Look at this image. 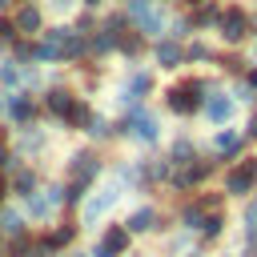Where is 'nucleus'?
Listing matches in <instances>:
<instances>
[{"label": "nucleus", "mask_w": 257, "mask_h": 257, "mask_svg": "<svg viewBox=\"0 0 257 257\" xmlns=\"http://www.w3.org/2000/svg\"><path fill=\"white\" fill-rule=\"evenodd\" d=\"M80 36L76 32H68V28H48V36H44V44L36 48V56L40 60H72V56H80Z\"/></svg>", "instance_id": "f257e3e1"}, {"label": "nucleus", "mask_w": 257, "mask_h": 257, "mask_svg": "<svg viewBox=\"0 0 257 257\" xmlns=\"http://www.w3.org/2000/svg\"><path fill=\"white\" fill-rule=\"evenodd\" d=\"M253 189H257V157H245L237 169H229V177H225V193L245 197V193H253Z\"/></svg>", "instance_id": "f03ea898"}, {"label": "nucleus", "mask_w": 257, "mask_h": 257, "mask_svg": "<svg viewBox=\"0 0 257 257\" xmlns=\"http://www.w3.org/2000/svg\"><path fill=\"white\" fill-rule=\"evenodd\" d=\"M124 249H128V225H108L92 257H120Z\"/></svg>", "instance_id": "7ed1b4c3"}, {"label": "nucleus", "mask_w": 257, "mask_h": 257, "mask_svg": "<svg viewBox=\"0 0 257 257\" xmlns=\"http://www.w3.org/2000/svg\"><path fill=\"white\" fill-rule=\"evenodd\" d=\"M68 173H72V181H76V185H84V189H88V185L96 181V173H100V161H96L92 153H76V157H72V165H68Z\"/></svg>", "instance_id": "20e7f679"}, {"label": "nucleus", "mask_w": 257, "mask_h": 257, "mask_svg": "<svg viewBox=\"0 0 257 257\" xmlns=\"http://www.w3.org/2000/svg\"><path fill=\"white\" fill-rule=\"evenodd\" d=\"M116 197H120V189H116V185H104V189H100V193L84 205V221H100V217L116 205Z\"/></svg>", "instance_id": "39448f33"}, {"label": "nucleus", "mask_w": 257, "mask_h": 257, "mask_svg": "<svg viewBox=\"0 0 257 257\" xmlns=\"http://www.w3.org/2000/svg\"><path fill=\"white\" fill-rule=\"evenodd\" d=\"M60 201H64V189H56V185H52V189H44V193H32V197H28V213H32V217H48Z\"/></svg>", "instance_id": "423d86ee"}, {"label": "nucleus", "mask_w": 257, "mask_h": 257, "mask_svg": "<svg viewBox=\"0 0 257 257\" xmlns=\"http://www.w3.org/2000/svg\"><path fill=\"white\" fill-rule=\"evenodd\" d=\"M197 92H201V84H189V88H173V92H169V108H173V112H197V108H201Z\"/></svg>", "instance_id": "0eeeda50"}, {"label": "nucleus", "mask_w": 257, "mask_h": 257, "mask_svg": "<svg viewBox=\"0 0 257 257\" xmlns=\"http://www.w3.org/2000/svg\"><path fill=\"white\" fill-rule=\"evenodd\" d=\"M209 169H213V161H189V169H185V173H177V177H173V185H177V189L201 185V181L209 177Z\"/></svg>", "instance_id": "6e6552de"}, {"label": "nucleus", "mask_w": 257, "mask_h": 257, "mask_svg": "<svg viewBox=\"0 0 257 257\" xmlns=\"http://www.w3.org/2000/svg\"><path fill=\"white\" fill-rule=\"evenodd\" d=\"M221 36H225L229 44H237V40L245 36V16H241V8H229V12L221 16Z\"/></svg>", "instance_id": "1a4fd4ad"}, {"label": "nucleus", "mask_w": 257, "mask_h": 257, "mask_svg": "<svg viewBox=\"0 0 257 257\" xmlns=\"http://www.w3.org/2000/svg\"><path fill=\"white\" fill-rule=\"evenodd\" d=\"M205 116H209L213 124H225V120L233 116V96H209V100H205Z\"/></svg>", "instance_id": "9d476101"}, {"label": "nucleus", "mask_w": 257, "mask_h": 257, "mask_svg": "<svg viewBox=\"0 0 257 257\" xmlns=\"http://www.w3.org/2000/svg\"><path fill=\"white\" fill-rule=\"evenodd\" d=\"M133 20L141 24V32H157V28H161V16H157L153 4H145V0H133Z\"/></svg>", "instance_id": "9b49d317"}, {"label": "nucleus", "mask_w": 257, "mask_h": 257, "mask_svg": "<svg viewBox=\"0 0 257 257\" xmlns=\"http://www.w3.org/2000/svg\"><path fill=\"white\" fill-rule=\"evenodd\" d=\"M44 104H48V112H56V116H64V120H68V116H72V108H76V100H72L64 88H52V92L44 96Z\"/></svg>", "instance_id": "f8f14e48"}, {"label": "nucleus", "mask_w": 257, "mask_h": 257, "mask_svg": "<svg viewBox=\"0 0 257 257\" xmlns=\"http://www.w3.org/2000/svg\"><path fill=\"white\" fill-rule=\"evenodd\" d=\"M128 128H133V137H137V141H157V120H153L149 112H133Z\"/></svg>", "instance_id": "ddd939ff"}, {"label": "nucleus", "mask_w": 257, "mask_h": 257, "mask_svg": "<svg viewBox=\"0 0 257 257\" xmlns=\"http://www.w3.org/2000/svg\"><path fill=\"white\" fill-rule=\"evenodd\" d=\"M153 229H157V213H153L149 205L128 217V233H153Z\"/></svg>", "instance_id": "4468645a"}, {"label": "nucleus", "mask_w": 257, "mask_h": 257, "mask_svg": "<svg viewBox=\"0 0 257 257\" xmlns=\"http://www.w3.org/2000/svg\"><path fill=\"white\" fill-rule=\"evenodd\" d=\"M0 233H8V237H20L24 233V217L8 205V209H0Z\"/></svg>", "instance_id": "2eb2a0df"}, {"label": "nucleus", "mask_w": 257, "mask_h": 257, "mask_svg": "<svg viewBox=\"0 0 257 257\" xmlns=\"http://www.w3.org/2000/svg\"><path fill=\"white\" fill-rule=\"evenodd\" d=\"M237 149H241V133L237 128H225V133L213 137V153H237Z\"/></svg>", "instance_id": "dca6fc26"}, {"label": "nucleus", "mask_w": 257, "mask_h": 257, "mask_svg": "<svg viewBox=\"0 0 257 257\" xmlns=\"http://www.w3.org/2000/svg\"><path fill=\"white\" fill-rule=\"evenodd\" d=\"M16 28H20V32H36V28H40V12H36L32 4H24V8L16 12Z\"/></svg>", "instance_id": "f3484780"}, {"label": "nucleus", "mask_w": 257, "mask_h": 257, "mask_svg": "<svg viewBox=\"0 0 257 257\" xmlns=\"http://www.w3.org/2000/svg\"><path fill=\"white\" fill-rule=\"evenodd\" d=\"M32 189H36V177H32L28 169H20V173L12 177V193H16V197H32Z\"/></svg>", "instance_id": "a211bd4d"}, {"label": "nucleus", "mask_w": 257, "mask_h": 257, "mask_svg": "<svg viewBox=\"0 0 257 257\" xmlns=\"http://www.w3.org/2000/svg\"><path fill=\"white\" fill-rule=\"evenodd\" d=\"M157 60H161L165 68H177V64H181V48H177V44H161V48H157Z\"/></svg>", "instance_id": "6ab92c4d"}, {"label": "nucleus", "mask_w": 257, "mask_h": 257, "mask_svg": "<svg viewBox=\"0 0 257 257\" xmlns=\"http://www.w3.org/2000/svg\"><path fill=\"white\" fill-rule=\"evenodd\" d=\"M72 237H76V225H60V229H56L52 237H44V241H48V249H60V245H68Z\"/></svg>", "instance_id": "aec40b11"}, {"label": "nucleus", "mask_w": 257, "mask_h": 257, "mask_svg": "<svg viewBox=\"0 0 257 257\" xmlns=\"http://www.w3.org/2000/svg\"><path fill=\"white\" fill-rule=\"evenodd\" d=\"M221 229H225V217L213 213V217H205V225H201L197 233H201V237H221Z\"/></svg>", "instance_id": "412c9836"}, {"label": "nucleus", "mask_w": 257, "mask_h": 257, "mask_svg": "<svg viewBox=\"0 0 257 257\" xmlns=\"http://www.w3.org/2000/svg\"><path fill=\"white\" fill-rule=\"evenodd\" d=\"M8 112H12L16 120H28V116H32V104H28L24 96H12V100H8Z\"/></svg>", "instance_id": "4be33fe9"}, {"label": "nucleus", "mask_w": 257, "mask_h": 257, "mask_svg": "<svg viewBox=\"0 0 257 257\" xmlns=\"http://www.w3.org/2000/svg\"><path fill=\"white\" fill-rule=\"evenodd\" d=\"M173 161H177V165H189V161H193V145H189V141H177V145H173Z\"/></svg>", "instance_id": "5701e85b"}, {"label": "nucleus", "mask_w": 257, "mask_h": 257, "mask_svg": "<svg viewBox=\"0 0 257 257\" xmlns=\"http://www.w3.org/2000/svg\"><path fill=\"white\" fill-rule=\"evenodd\" d=\"M245 233H249V241H257V201H253L249 213H245Z\"/></svg>", "instance_id": "b1692460"}, {"label": "nucleus", "mask_w": 257, "mask_h": 257, "mask_svg": "<svg viewBox=\"0 0 257 257\" xmlns=\"http://www.w3.org/2000/svg\"><path fill=\"white\" fill-rule=\"evenodd\" d=\"M141 92H149V76H133L128 80V96H141Z\"/></svg>", "instance_id": "393cba45"}, {"label": "nucleus", "mask_w": 257, "mask_h": 257, "mask_svg": "<svg viewBox=\"0 0 257 257\" xmlns=\"http://www.w3.org/2000/svg\"><path fill=\"white\" fill-rule=\"evenodd\" d=\"M0 80H4V84H16V80H20L16 64H4V68H0Z\"/></svg>", "instance_id": "a878e982"}, {"label": "nucleus", "mask_w": 257, "mask_h": 257, "mask_svg": "<svg viewBox=\"0 0 257 257\" xmlns=\"http://www.w3.org/2000/svg\"><path fill=\"white\" fill-rule=\"evenodd\" d=\"M120 48H124V52H128V56H133V52H137V48H141V36H120Z\"/></svg>", "instance_id": "bb28decb"}, {"label": "nucleus", "mask_w": 257, "mask_h": 257, "mask_svg": "<svg viewBox=\"0 0 257 257\" xmlns=\"http://www.w3.org/2000/svg\"><path fill=\"white\" fill-rule=\"evenodd\" d=\"M213 20H217L213 8H201V12H197V24H213Z\"/></svg>", "instance_id": "cd10ccee"}, {"label": "nucleus", "mask_w": 257, "mask_h": 257, "mask_svg": "<svg viewBox=\"0 0 257 257\" xmlns=\"http://www.w3.org/2000/svg\"><path fill=\"white\" fill-rule=\"evenodd\" d=\"M88 133H92V137H108V128H104V120H100V116L92 120V128H88Z\"/></svg>", "instance_id": "c85d7f7f"}, {"label": "nucleus", "mask_w": 257, "mask_h": 257, "mask_svg": "<svg viewBox=\"0 0 257 257\" xmlns=\"http://www.w3.org/2000/svg\"><path fill=\"white\" fill-rule=\"evenodd\" d=\"M12 165V157H8V149H4V141H0V169H8Z\"/></svg>", "instance_id": "c756f323"}, {"label": "nucleus", "mask_w": 257, "mask_h": 257, "mask_svg": "<svg viewBox=\"0 0 257 257\" xmlns=\"http://www.w3.org/2000/svg\"><path fill=\"white\" fill-rule=\"evenodd\" d=\"M68 4H72V0H52V8H56V12H68Z\"/></svg>", "instance_id": "7c9ffc66"}, {"label": "nucleus", "mask_w": 257, "mask_h": 257, "mask_svg": "<svg viewBox=\"0 0 257 257\" xmlns=\"http://www.w3.org/2000/svg\"><path fill=\"white\" fill-rule=\"evenodd\" d=\"M249 84H257V68H249Z\"/></svg>", "instance_id": "2f4dec72"}, {"label": "nucleus", "mask_w": 257, "mask_h": 257, "mask_svg": "<svg viewBox=\"0 0 257 257\" xmlns=\"http://www.w3.org/2000/svg\"><path fill=\"white\" fill-rule=\"evenodd\" d=\"M8 4H12V0H0V8H8Z\"/></svg>", "instance_id": "473e14b6"}, {"label": "nucleus", "mask_w": 257, "mask_h": 257, "mask_svg": "<svg viewBox=\"0 0 257 257\" xmlns=\"http://www.w3.org/2000/svg\"><path fill=\"white\" fill-rule=\"evenodd\" d=\"M84 4H100V0H84Z\"/></svg>", "instance_id": "72a5a7b5"}, {"label": "nucleus", "mask_w": 257, "mask_h": 257, "mask_svg": "<svg viewBox=\"0 0 257 257\" xmlns=\"http://www.w3.org/2000/svg\"><path fill=\"white\" fill-rule=\"evenodd\" d=\"M185 4H201V0H185Z\"/></svg>", "instance_id": "f704fd0d"}, {"label": "nucleus", "mask_w": 257, "mask_h": 257, "mask_svg": "<svg viewBox=\"0 0 257 257\" xmlns=\"http://www.w3.org/2000/svg\"><path fill=\"white\" fill-rule=\"evenodd\" d=\"M72 257H84V253H72Z\"/></svg>", "instance_id": "c9c22d12"}, {"label": "nucleus", "mask_w": 257, "mask_h": 257, "mask_svg": "<svg viewBox=\"0 0 257 257\" xmlns=\"http://www.w3.org/2000/svg\"><path fill=\"white\" fill-rule=\"evenodd\" d=\"M0 249H4V237H0Z\"/></svg>", "instance_id": "e433bc0d"}]
</instances>
